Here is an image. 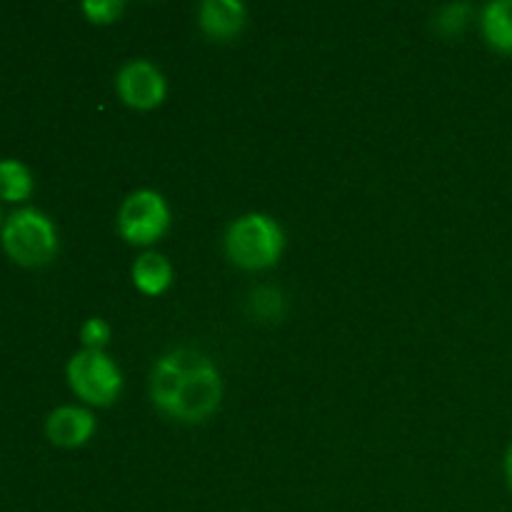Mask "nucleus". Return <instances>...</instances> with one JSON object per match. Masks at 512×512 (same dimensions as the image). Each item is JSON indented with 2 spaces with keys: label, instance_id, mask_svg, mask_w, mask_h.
Listing matches in <instances>:
<instances>
[{
  "label": "nucleus",
  "instance_id": "f257e3e1",
  "mask_svg": "<svg viewBox=\"0 0 512 512\" xmlns=\"http://www.w3.org/2000/svg\"><path fill=\"white\" fill-rule=\"evenodd\" d=\"M153 403L180 423H203L223 398L218 368L198 350H173L163 355L150 375Z\"/></svg>",
  "mask_w": 512,
  "mask_h": 512
},
{
  "label": "nucleus",
  "instance_id": "f03ea898",
  "mask_svg": "<svg viewBox=\"0 0 512 512\" xmlns=\"http://www.w3.org/2000/svg\"><path fill=\"white\" fill-rule=\"evenodd\" d=\"M285 235L270 215L250 213L235 220L225 235L230 260L245 270H265L278 263Z\"/></svg>",
  "mask_w": 512,
  "mask_h": 512
},
{
  "label": "nucleus",
  "instance_id": "7ed1b4c3",
  "mask_svg": "<svg viewBox=\"0 0 512 512\" xmlns=\"http://www.w3.org/2000/svg\"><path fill=\"white\" fill-rule=\"evenodd\" d=\"M3 248L10 258L25 268L48 265L58 253V233L53 220L35 208L15 210L3 225Z\"/></svg>",
  "mask_w": 512,
  "mask_h": 512
},
{
  "label": "nucleus",
  "instance_id": "20e7f679",
  "mask_svg": "<svg viewBox=\"0 0 512 512\" xmlns=\"http://www.w3.org/2000/svg\"><path fill=\"white\" fill-rule=\"evenodd\" d=\"M68 383L90 405H113L123 390V375L103 350H80L68 363Z\"/></svg>",
  "mask_w": 512,
  "mask_h": 512
},
{
  "label": "nucleus",
  "instance_id": "39448f33",
  "mask_svg": "<svg viewBox=\"0 0 512 512\" xmlns=\"http://www.w3.org/2000/svg\"><path fill=\"white\" fill-rule=\"evenodd\" d=\"M170 225V210L155 190H138L120 205L118 230L130 245H153Z\"/></svg>",
  "mask_w": 512,
  "mask_h": 512
},
{
  "label": "nucleus",
  "instance_id": "423d86ee",
  "mask_svg": "<svg viewBox=\"0 0 512 512\" xmlns=\"http://www.w3.org/2000/svg\"><path fill=\"white\" fill-rule=\"evenodd\" d=\"M115 85H118L123 103L135 110L158 108L168 93L165 75L148 60H130L128 65H123V70L115 78Z\"/></svg>",
  "mask_w": 512,
  "mask_h": 512
},
{
  "label": "nucleus",
  "instance_id": "0eeeda50",
  "mask_svg": "<svg viewBox=\"0 0 512 512\" xmlns=\"http://www.w3.org/2000/svg\"><path fill=\"white\" fill-rule=\"evenodd\" d=\"M95 433V415L85 408L63 405L45 420V435L58 448H80Z\"/></svg>",
  "mask_w": 512,
  "mask_h": 512
},
{
  "label": "nucleus",
  "instance_id": "6e6552de",
  "mask_svg": "<svg viewBox=\"0 0 512 512\" xmlns=\"http://www.w3.org/2000/svg\"><path fill=\"white\" fill-rule=\"evenodd\" d=\"M200 28L215 40H228L243 30L248 10L238 0H205L200 5Z\"/></svg>",
  "mask_w": 512,
  "mask_h": 512
},
{
  "label": "nucleus",
  "instance_id": "1a4fd4ad",
  "mask_svg": "<svg viewBox=\"0 0 512 512\" xmlns=\"http://www.w3.org/2000/svg\"><path fill=\"white\" fill-rule=\"evenodd\" d=\"M133 283L145 295L165 293L173 283V265L160 253L140 255L133 265Z\"/></svg>",
  "mask_w": 512,
  "mask_h": 512
},
{
  "label": "nucleus",
  "instance_id": "9d476101",
  "mask_svg": "<svg viewBox=\"0 0 512 512\" xmlns=\"http://www.w3.org/2000/svg\"><path fill=\"white\" fill-rule=\"evenodd\" d=\"M483 33L500 53H512V0H495L483 10Z\"/></svg>",
  "mask_w": 512,
  "mask_h": 512
},
{
  "label": "nucleus",
  "instance_id": "9b49d317",
  "mask_svg": "<svg viewBox=\"0 0 512 512\" xmlns=\"http://www.w3.org/2000/svg\"><path fill=\"white\" fill-rule=\"evenodd\" d=\"M33 193V175L20 160H0V198L18 203Z\"/></svg>",
  "mask_w": 512,
  "mask_h": 512
},
{
  "label": "nucleus",
  "instance_id": "f8f14e48",
  "mask_svg": "<svg viewBox=\"0 0 512 512\" xmlns=\"http://www.w3.org/2000/svg\"><path fill=\"white\" fill-rule=\"evenodd\" d=\"M123 10L125 5L120 0H85L83 3V13L100 25L115 23L123 15Z\"/></svg>",
  "mask_w": 512,
  "mask_h": 512
},
{
  "label": "nucleus",
  "instance_id": "ddd939ff",
  "mask_svg": "<svg viewBox=\"0 0 512 512\" xmlns=\"http://www.w3.org/2000/svg\"><path fill=\"white\" fill-rule=\"evenodd\" d=\"M80 340H83L85 350H103L110 340V325L103 318L85 320L80 328Z\"/></svg>",
  "mask_w": 512,
  "mask_h": 512
},
{
  "label": "nucleus",
  "instance_id": "4468645a",
  "mask_svg": "<svg viewBox=\"0 0 512 512\" xmlns=\"http://www.w3.org/2000/svg\"><path fill=\"white\" fill-rule=\"evenodd\" d=\"M468 13L470 5H448V8L438 15V28L443 30V33H458L465 25V20H468Z\"/></svg>",
  "mask_w": 512,
  "mask_h": 512
},
{
  "label": "nucleus",
  "instance_id": "2eb2a0df",
  "mask_svg": "<svg viewBox=\"0 0 512 512\" xmlns=\"http://www.w3.org/2000/svg\"><path fill=\"white\" fill-rule=\"evenodd\" d=\"M505 478H508V485L512 490V445H510L508 455H505Z\"/></svg>",
  "mask_w": 512,
  "mask_h": 512
}]
</instances>
